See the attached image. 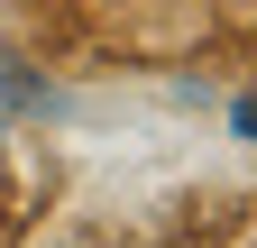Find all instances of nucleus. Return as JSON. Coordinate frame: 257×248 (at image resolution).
<instances>
[{"label": "nucleus", "instance_id": "nucleus-3", "mask_svg": "<svg viewBox=\"0 0 257 248\" xmlns=\"http://www.w3.org/2000/svg\"><path fill=\"white\" fill-rule=\"evenodd\" d=\"M220 19H230V28H248V19H257V0H220Z\"/></svg>", "mask_w": 257, "mask_h": 248}, {"label": "nucleus", "instance_id": "nucleus-4", "mask_svg": "<svg viewBox=\"0 0 257 248\" xmlns=\"http://www.w3.org/2000/svg\"><path fill=\"white\" fill-rule=\"evenodd\" d=\"M0 184H10V129H0Z\"/></svg>", "mask_w": 257, "mask_h": 248}, {"label": "nucleus", "instance_id": "nucleus-2", "mask_svg": "<svg viewBox=\"0 0 257 248\" xmlns=\"http://www.w3.org/2000/svg\"><path fill=\"white\" fill-rule=\"evenodd\" d=\"M28 248H92L83 230H46V239H28Z\"/></svg>", "mask_w": 257, "mask_h": 248}, {"label": "nucleus", "instance_id": "nucleus-5", "mask_svg": "<svg viewBox=\"0 0 257 248\" xmlns=\"http://www.w3.org/2000/svg\"><path fill=\"white\" fill-rule=\"evenodd\" d=\"M92 10H138V0H92Z\"/></svg>", "mask_w": 257, "mask_h": 248}, {"label": "nucleus", "instance_id": "nucleus-1", "mask_svg": "<svg viewBox=\"0 0 257 248\" xmlns=\"http://www.w3.org/2000/svg\"><path fill=\"white\" fill-rule=\"evenodd\" d=\"M220 119H230V138H239V147L257 138V110H248V92H230V110H220Z\"/></svg>", "mask_w": 257, "mask_h": 248}]
</instances>
